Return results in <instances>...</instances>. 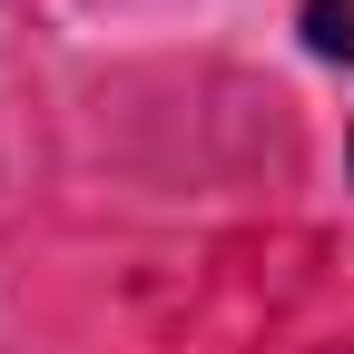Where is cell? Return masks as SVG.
I'll return each instance as SVG.
<instances>
[{"mask_svg": "<svg viewBox=\"0 0 354 354\" xmlns=\"http://www.w3.org/2000/svg\"><path fill=\"white\" fill-rule=\"evenodd\" d=\"M305 39L325 59H354V0H305Z\"/></svg>", "mask_w": 354, "mask_h": 354, "instance_id": "cell-1", "label": "cell"}]
</instances>
